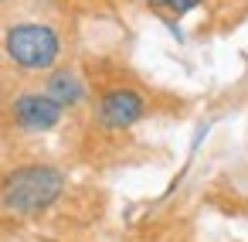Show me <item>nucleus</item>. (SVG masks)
I'll return each instance as SVG.
<instances>
[{"label":"nucleus","mask_w":248,"mask_h":242,"mask_svg":"<svg viewBox=\"0 0 248 242\" xmlns=\"http://www.w3.org/2000/svg\"><path fill=\"white\" fill-rule=\"evenodd\" d=\"M204 0H167V7L173 11V14H190L194 7H201Z\"/></svg>","instance_id":"obj_6"},{"label":"nucleus","mask_w":248,"mask_h":242,"mask_svg":"<svg viewBox=\"0 0 248 242\" xmlns=\"http://www.w3.org/2000/svg\"><path fill=\"white\" fill-rule=\"evenodd\" d=\"M4 52L7 58L24 69V72H45L58 62L62 55V35L51 24H38V21H21L14 28H7L4 35Z\"/></svg>","instance_id":"obj_2"},{"label":"nucleus","mask_w":248,"mask_h":242,"mask_svg":"<svg viewBox=\"0 0 248 242\" xmlns=\"http://www.w3.org/2000/svg\"><path fill=\"white\" fill-rule=\"evenodd\" d=\"M65 191V171L55 164H21L0 181V208L17 218L48 211Z\"/></svg>","instance_id":"obj_1"},{"label":"nucleus","mask_w":248,"mask_h":242,"mask_svg":"<svg viewBox=\"0 0 248 242\" xmlns=\"http://www.w3.org/2000/svg\"><path fill=\"white\" fill-rule=\"evenodd\" d=\"M143 4H150L153 11H160V7H167V0H143Z\"/></svg>","instance_id":"obj_7"},{"label":"nucleus","mask_w":248,"mask_h":242,"mask_svg":"<svg viewBox=\"0 0 248 242\" xmlns=\"http://www.w3.org/2000/svg\"><path fill=\"white\" fill-rule=\"evenodd\" d=\"M143 116H146V96L140 89H129V86L106 89L99 106H95V120L102 130H129Z\"/></svg>","instance_id":"obj_3"},{"label":"nucleus","mask_w":248,"mask_h":242,"mask_svg":"<svg viewBox=\"0 0 248 242\" xmlns=\"http://www.w3.org/2000/svg\"><path fill=\"white\" fill-rule=\"evenodd\" d=\"M45 92L62 106V109H75V106H82L85 103V82H82V75L75 72V69H55L51 75H48V82H45Z\"/></svg>","instance_id":"obj_5"},{"label":"nucleus","mask_w":248,"mask_h":242,"mask_svg":"<svg viewBox=\"0 0 248 242\" xmlns=\"http://www.w3.org/2000/svg\"><path fill=\"white\" fill-rule=\"evenodd\" d=\"M11 116H14L17 130H24V133H48L62 123L65 109L48 92H21V96H14Z\"/></svg>","instance_id":"obj_4"}]
</instances>
